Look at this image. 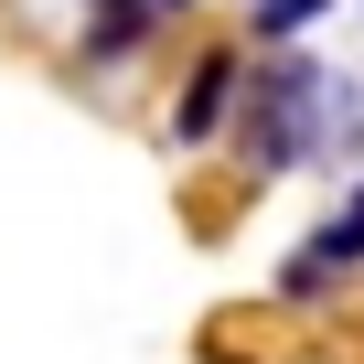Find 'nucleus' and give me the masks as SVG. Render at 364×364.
I'll return each instance as SVG.
<instances>
[{"instance_id": "nucleus-4", "label": "nucleus", "mask_w": 364, "mask_h": 364, "mask_svg": "<svg viewBox=\"0 0 364 364\" xmlns=\"http://www.w3.org/2000/svg\"><path fill=\"white\" fill-rule=\"evenodd\" d=\"M139 22H150V11H139V0H118V11H107V22H97L86 43H97V54H129V43H139Z\"/></svg>"}, {"instance_id": "nucleus-1", "label": "nucleus", "mask_w": 364, "mask_h": 364, "mask_svg": "<svg viewBox=\"0 0 364 364\" xmlns=\"http://www.w3.org/2000/svg\"><path fill=\"white\" fill-rule=\"evenodd\" d=\"M332 129H353V97H332V75H311V65H268V75H257V107H247L257 171H289V161H311Z\"/></svg>"}, {"instance_id": "nucleus-5", "label": "nucleus", "mask_w": 364, "mask_h": 364, "mask_svg": "<svg viewBox=\"0 0 364 364\" xmlns=\"http://www.w3.org/2000/svg\"><path fill=\"white\" fill-rule=\"evenodd\" d=\"M321 0H257V33H311Z\"/></svg>"}, {"instance_id": "nucleus-3", "label": "nucleus", "mask_w": 364, "mask_h": 364, "mask_svg": "<svg viewBox=\"0 0 364 364\" xmlns=\"http://www.w3.org/2000/svg\"><path fill=\"white\" fill-rule=\"evenodd\" d=\"M225 107H236V54H204L193 75H182V107H171V139H182V150H204V139L225 129Z\"/></svg>"}, {"instance_id": "nucleus-2", "label": "nucleus", "mask_w": 364, "mask_h": 364, "mask_svg": "<svg viewBox=\"0 0 364 364\" xmlns=\"http://www.w3.org/2000/svg\"><path fill=\"white\" fill-rule=\"evenodd\" d=\"M353 268H364V225H353V215H332V225H311V236H300V257L279 268V289H289V300H332Z\"/></svg>"}, {"instance_id": "nucleus-7", "label": "nucleus", "mask_w": 364, "mask_h": 364, "mask_svg": "<svg viewBox=\"0 0 364 364\" xmlns=\"http://www.w3.org/2000/svg\"><path fill=\"white\" fill-rule=\"evenodd\" d=\"M139 11H182V0H139Z\"/></svg>"}, {"instance_id": "nucleus-6", "label": "nucleus", "mask_w": 364, "mask_h": 364, "mask_svg": "<svg viewBox=\"0 0 364 364\" xmlns=\"http://www.w3.org/2000/svg\"><path fill=\"white\" fill-rule=\"evenodd\" d=\"M343 215H353V225H364V182H353V204H343Z\"/></svg>"}]
</instances>
